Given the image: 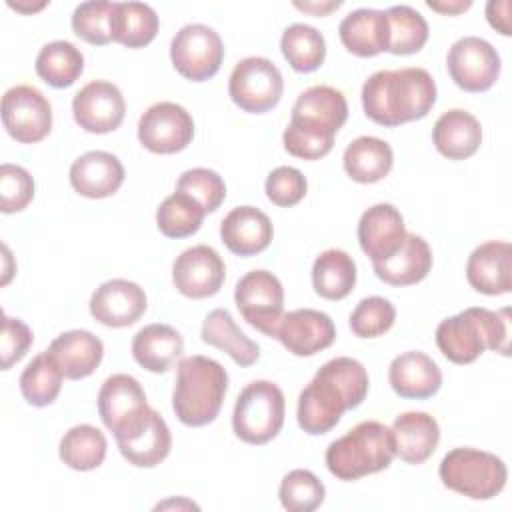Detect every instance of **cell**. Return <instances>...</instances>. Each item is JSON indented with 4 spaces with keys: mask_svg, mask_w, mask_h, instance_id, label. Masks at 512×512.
<instances>
[{
    "mask_svg": "<svg viewBox=\"0 0 512 512\" xmlns=\"http://www.w3.org/2000/svg\"><path fill=\"white\" fill-rule=\"evenodd\" d=\"M368 384V372L356 358L328 360L298 396V426L310 436L330 432L346 410L364 402Z\"/></svg>",
    "mask_w": 512,
    "mask_h": 512,
    "instance_id": "cell-1",
    "label": "cell"
},
{
    "mask_svg": "<svg viewBox=\"0 0 512 512\" xmlns=\"http://www.w3.org/2000/svg\"><path fill=\"white\" fill-rule=\"evenodd\" d=\"M436 102V82L418 66L378 70L362 86L364 114L380 126H400L424 118Z\"/></svg>",
    "mask_w": 512,
    "mask_h": 512,
    "instance_id": "cell-2",
    "label": "cell"
},
{
    "mask_svg": "<svg viewBox=\"0 0 512 512\" xmlns=\"http://www.w3.org/2000/svg\"><path fill=\"white\" fill-rule=\"evenodd\" d=\"M510 312L488 308H466L442 320L436 328L440 352L454 364H472L488 348L510 354Z\"/></svg>",
    "mask_w": 512,
    "mask_h": 512,
    "instance_id": "cell-3",
    "label": "cell"
},
{
    "mask_svg": "<svg viewBox=\"0 0 512 512\" xmlns=\"http://www.w3.org/2000/svg\"><path fill=\"white\" fill-rule=\"evenodd\" d=\"M228 390L226 368L208 356H186L178 362L172 408L178 420L198 428L216 420Z\"/></svg>",
    "mask_w": 512,
    "mask_h": 512,
    "instance_id": "cell-4",
    "label": "cell"
},
{
    "mask_svg": "<svg viewBox=\"0 0 512 512\" xmlns=\"http://www.w3.org/2000/svg\"><path fill=\"white\" fill-rule=\"evenodd\" d=\"M394 436L378 420H364L326 448V466L338 480H358L392 464Z\"/></svg>",
    "mask_w": 512,
    "mask_h": 512,
    "instance_id": "cell-5",
    "label": "cell"
},
{
    "mask_svg": "<svg viewBox=\"0 0 512 512\" xmlns=\"http://www.w3.org/2000/svg\"><path fill=\"white\" fill-rule=\"evenodd\" d=\"M438 476L448 490L472 500H490L504 490L508 470L504 460L492 452L454 448L442 458Z\"/></svg>",
    "mask_w": 512,
    "mask_h": 512,
    "instance_id": "cell-6",
    "label": "cell"
},
{
    "mask_svg": "<svg viewBox=\"0 0 512 512\" xmlns=\"http://www.w3.org/2000/svg\"><path fill=\"white\" fill-rule=\"evenodd\" d=\"M284 412L282 390L270 380H254L236 398L232 412L234 434L242 442L262 446L282 430Z\"/></svg>",
    "mask_w": 512,
    "mask_h": 512,
    "instance_id": "cell-7",
    "label": "cell"
},
{
    "mask_svg": "<svg viewBox=\"0 0 512 512\" xmlns=\"http://www.w3.org/2000/svg\"><path fill=\"white\" fill-rule=\"evenodd\" d=\"M284 92V80L278 66L262 56L242 58L228 80L232 102L250 114L272 110Z\"/></svg>",
    "mask_w": 512,
    "mask_h": 512,
    "instance_id": "cell-8",
    "label": "cell"
},
{
    "mask_svg": "<svg viewBox=\"0 0 512 512\" xmlns=\"http://www.w3.org/2000/svg\"><path fill=\"white\" fill-rule=\"evenodd\" d=\"M170 60L180 76L192 82H204L222 66V38L206 24H186L170 42Z\"/></svg>",
    "mask_w": 512,
    "mask_h": 512,
    "instance_id": "cell-9",
    "label": "cell"
},
{
    "mask_svg": "<svg viewBox=\"0 0 512 512\" xmlns=\"http://www.w3.org/2000/svg\"><path fill=\"white\" fill-rule=\"evenodd\" d=\"M120 454L138 468H154L166 460L172 434L166 420L150 406L114 432Z\"/></svg>",
    "mask_w": 512,
    "mask_h": 512,
    "instance_id": "cell-10",
    "label": "cell"
},
{
    "mask_svg": "<svg viewBox=\"0 0 512 512\" xmlns=\"http://www.w3.org/2000/svg\"><path fill=\"white\" fill-rule=\"evenodd\" d=\"M234 302L250 326L270 338L274 336L284 314V288L278 276L268 270H252L244 274L236 284Z\"/></svg>",
    "mask_w": 512,
    "mask_h": 512,
    "instance_id": "cell-11",
    "label": "cell"
},
{
    "mask_svg": "<svg viewBox=\"0 0 512 512\" xmlns=\"http://www.w3.org/2000/svg\"><path fill=\"white\" fill-rule=\"evenodd\" d=\"M448 74L464 92H486L500 76V56L496 48L480 36L456 40L446 56Z\"/></svg>",
    "mask_w": 512,
    "mask_h": 512,
    "instance_id": "cell-12",
    "label": "cell"
},
{
    "mask_svg": "<svg viewBox=\"0 0 512 512\" xmlns=\"http://www.w3.org/2000/svg\"><path fill=\"white\" fill-rule=\"evenodd\" d=\"M2 124L16 142H40L52 130L50 100L34 86H12L2 98Z\"/></svg>",
    "mask_w": 512,
    "mask_h": 512,
    "instance_id": "cell-13",
    "label": "cell"
},
{
    "mask_svg": "<svg viewBox=\"0 0 512 512\" xmlns=\"http://www.w3.org/2000/svg\"><path fill=\"white\" fill-rule=\"evenodd\" d=\"M194 138L190 112L176 102H156L138 120V140L154 154L184 150Z\"/></svg>",
    "mask_w": 512,
    "mask_h": 512,
    "instance_id": "cell-14",
    "label": "cell"
},
{
    "mask_svg": "<svg viewBox=\"0 0 512 512\" xmlns=\"http://www.w3.org/2000/svg\"><path fill=\"white\" fill-rule=\"evenodd\" d=\"M226 278V266L220 254L206 244L186 248L172 264V282L186 298L214 296Z\"/></svg>",
    "mask_w": 512,
    "mask_h": 512,
    "instance_id": "cell-15",
    "label": "cell"
},
{
    "mask_svg": "<svg viewBox=\"0 0 512 512\" xmlns=\"http://www.w3.org/2000/svg\"><path fill=\"white\" fill-rule=\"evenodd\" d=\"M124 112V96L120 88L108 80H92L72 98V114L76 124L92 134L116 130L124 120Z\"/></svg>",
    "mask_w": 512,
    "mask_h": 512,
    "instance_id": "cell-16",
    "label": "cell"
},
{
    "mask_svg": "<svg viewBox=\"0 0 512 512\" xmlns=\"http://www.w3.org/2000/svg\"><path fill=\"white\" fill-rule=\"evenodd\" d=\"M348 118V102L344 94L332 86L318 84L304 90L294 106L290 124L318 136L334 138Z\"/></svg>",
    "mask_w": 512,
    "mask_h": 512,
    "instance_id": "cell-17",
    "label": "cell"
},
{
    "mask_svg": "<svg viewBox=\"0 0 512 512\" xmlns=\"http://www.w3.org/2000/svg\"><path fill=\"white\" fill-rule=\"evenodd\" d=\"M272 338L294 356H314L334 342L336 326L326 312L298 308L282 314Z\"/></svg>",
    "mask_w": 512,
    "mask_h": 512,
    "instance_id": "cell-18",
    "label": "cell"
},
{
    "mask_svg": "<svg viewBox=\"0 0 512 512\" xmlns=\"http://www.w3.org/2000/svg\"><path fill=\"white\" fill-rule=\"evenodd\" d=\"M148 300L144 290L130 280L112 278L102 282L90 296V314L104 326H132L146 312Z\"/></svg>",
    "mask_w": 512,
    "mask_h": 512,
    "instance_id": "cell-19",
    "label": "cell"
},
{
    "mask_svg": "<svg viewBox=\"0 0 512 512\" xmlns=\"http://www.w3.org/2000/svg\"><path fill=\"white\" fill-rule=\"evenodd\" d=\"M466 280L480 294H508L512 290V246L502 240L476 246L466 262Z\"/></svg>",
    "mask_w": 512,
    "mask_h": 512,
    "instance_id": "cell-20",
    "label": "cell"
},
{
    "mask_svg": "<svg viewBox=\"0 0 512 512\" xmlns=\"http://www.w3.org/2000/svg\"><path fill=\"white\" fill-rule=\"evenodd\" d=\"M404 218L392 204H374L358 220V242L372 262L390 258L406 238Z\"/></svg>",
    "mask_w": 512,
    "mask_h": 512,
    "instance_id": "cell-21",
    "label": "cell"
},
{
    "mask_svg": "<svg viewBox=\"0 0 512 512\" xmlns=\"http://www.w3.org/2000/svg\"><path fill=\"white\" fill-rule=\"evenodd\" d=\"M274 228L270 218L254 206H236L220 222V238L238 256H254L272 242Z\"/></svg>",
    "mask_w": 512,
    "mask_h": 512,
    "instance_id": "cell-22",
    "label": "cell"
},
{
    "mask_svg": "<svg viewBox=\"0 0 512 512\" xmlns=\"http://www.w3.org/2000/svg\"><path fill=\"white\" fill-rule=\"evenodd\" d=\"M124 182L122 162L104 150H92L78 156L70 166L72 188L86 198H108Z\"/></svg>",
    "mask_w": 512,
    "mask_h": 512,
    "instance_id": "cell-23",
    "label": "cell"
},
{
    "mask_svg": "<svg viewBox=\"0 0 512 512\" xmlns=\"http://www.w3.org/2000/svg\"><path fill=\"white\" fill-rule=\"evenodd\" d=\"M392 390L400 398L424 400L434 396L442 386V372L438 364L420 350L398 354L388 368Z\"/></svg>",
    "mask_w": 512,
    "mask_h": 512,
    "instance_id": "cell-24",
    "label": "cell"
},
{
    "mask_svg": "<svg viewBox=\"0 0 512 512\" xmlns=\"http://www.w3.org/2000/svg\"><path fill=\"white\" fill-rule=\"evenodd\" d=\"M48 354L54 358L64 378L80 380L100 366L104 344L88 330H68L50 342Z\"/></svg>",
    "mask_w": 512,
    "mask_h": 512,
    "instance_id": "cell-25",
    "label": "cell"
},
{
    "mask_svg": "<svg viewBox=\"0 0 512 512\" xmlns=\"http://www.w3.org/2000/svg\"><path fill=\"white\" fill-rule=\"evenodd\" d=\"M148 406L144 388L130 374H112L98 392V414L104 426L114 434L130 418Z\"/></svg>",
    "mask_w": 512,
    "mask_h": 512,
    "instance_id": "cell-26",
    "label": "cell"
},
{
    "mask_svg": "<svg viewBox=\"0 0 512 512\" xmlns=\"http://www.w3.org/2000/svg\"><path fill=\"white\" fill-rule=\"evenodd\" d=\"M390 430L396 456L408 464L426 462L440 442V426L426 412H404L396 416Z\"/></svg>",
    "mask_w": 512,
    "mask_h": 512,
    "instance_id": "cell-27",
    "label": "cell"
},
{
    "mask_svg": "<svg viewBox=\"0 0 512 512\" xmlns=\"http://www.w3.org/2000/svg\"><path fill=\"white\" fill-rule=\"evenodd\" d=\"M432 142L448 160H466L474 156L482 144V126L474 114L454 108L436 120Z\"/></svg>",
    "mask_w": 512,
    "mask_h": 512,
    "instance_id": "cell-28",
    "label": "cell"
},
{
    "mask_svg": "<svg viewBox=\"0 0 512 512\" xmlns=\"http://www.w3.org/2000/svg\"><path fill=\"white\" fill-rule=\"evenodd\" d=\"M338 36L344 48L360 58H370L388 50L386 12L374 8H358L342 18Z\"/></svg>",
    "mask_w": 512,
    "mask_h": 512,
    "instance_id": "cell-29",
    "label": "cell"
},
{
    "mask_svg": "<svg viewBox=\"0 0 512 512\" xmlns=\"http://www.w3.org/2000/svg\"><path fill=\"white\" fill-rule=\"evenodd\" d=\"M376 276L390 286H410L424 280L432 268V250L422 236L406 234L404 244L390 258L372 262Z\"/></svg>",
    "mask_w": 512,
    "mask_h": 512,
    "instance_id": "cell-30",
    "label": "cell"
},
{
    "mask_svg": "<svg viewBox=\"0 0 512 512\" xmlns=\"http://www.w3.org/2000/svg\"><path fill=\"white\" fill-rule=\"evenodd\" d=\"M184 340L170 324H148L132 338V356L148 372L160 374L182 356Z\"/></svg>",
    "mask_w": 512,
    "mask_h": 512,
    "instance_id": "cell-31",
    "label": "cell"
},
{
    "mask_svg": "<svg viewBox=\"0 0 512 512\" xmlns=\"http://www.w3.org/2000/svg\"><path fill=\"white\" fill-rule=\"evenodd\" d=\"M200 338L204 344L226 352L238 366H252L260 358V346L236 326L226 308H216L204 318Z\"/></svg>",
    "mask_w": 512,
    "mask_h": 512,
    "instance_id": "cell-32",
    "label": "cell"
},
{
    "mask_svg": "<svg viewBox=\"0 0 512 512\" xmlns=\"http://www.w3.org/2000/svg\"><path fill=\"white\" fill-rule=\"evenodd\" d=\"M342 164L354 182L372 184L388 176L394 164V152L382 138L360 136L346 146Z\"/></svg>",
    "mask_w": 512,
    "mask_h": 512,
    "instance_id": "cell-33",
    "label": "cell"
},
{
    "mask_svg": "<svg viewBox=\"0 0 512 512\" xmlns=\"http://www.w3.org/2000/svg\"><path fill=\"white\" fill-rule=\"evenodd\" d=\"M312 286L326 300H342L356 286L354 258L338 248L324 250L312 264Z\"/></svg>",
    "mask_w": 512,
    "mask_h": 512,
    "instance_id": "cell-34",
    "label": "cell"
},
{
    "mask_svg": "<svg viewBox=\"0 0 512 512\" xmlns=\"http://www.w3.org/2000/svg\"><path fill=\"white\" fill-rule=\"evenodd\" d=\"M112 40L126 48H142L156 38L158 14L144 2H114Z\"/></svg>",
    "mask_w": 512,
    "mask_h": 512,
    "instance_id": "cell-35",
    "label": "cell"
},
{
    "mask_svg": "<svg viewBox=\"0 0 512 512\" xmlns=\"http://www.w3.org/2000/svg\"><path fill=\"white\" fill-rule=\"evenodd\" d=\"M84 70L82 52L68 40H54L40 48L36 56V74L52 88L72 86Z\"/></svg>",
    "mask_w": 512,
    "mask_h": 512,
    "instance_id": "cell-36",
    "label": "cell"
},
{
    "mask_svg": "<svg viewBox=\"0 0 512 512\" xmlns=\"http://www.w3.org/2000/svg\"><path fill=\"white\" fill-rule=\"evenodd\" d=\"M106 436L92 424L72 426L60 440V460L72 470H94L106 458Z\"/></svg>",
    "mask_w": 512,
    "mask_h": 512,
    "instance_id": "cell-37",
    "label": "cell"
},
{
    "mask_svg": "<svg viewBox=\"0 0 512 512\" xmlns=\"http://www.w3.org/2000/svg\"><path fill=\"white\" fill-rule=\"evenodd\" d=\"M280 50L296 72H314L326 58V40L310 24H290L280 38Z\"/></svg>",
    "mask_w": 512,
    "mask_h": 512,
    "instance_id": "cell-38",
    "label": "cell"
},
{
    "mask_svg": "<svg viewBox=\"0 0 512 512\" xmlns=\"http://www.w3.org/2000/svg\"><path fill=\"white\" fill-rule=\"evenodd\" d=\"M388 20V50L396 56L416 54L428 40V22L412 6L398 4L386 10Z\"/></svg>",
    "mask_w": 512,
    "mask_h": 512,
    "instance_id": "cell-39",
    "label": "cell"
},
{
    "mask_svg": "<svg viewBox=\"0 0 512 512\" xmlns=\"http://www.w3.org/2000/svg\"><path fill=\"white\" fill-rule=\"evenodd\" d=\"M62 370L48 354V350L40 352L32 358V362L20 374V392L24 400L32 406H48L52 404L62 388Z\"/></svg>",
    "mask_w": 512,
    "mask_h": 512,
    "instance_id": "cell-40",
    "label": "cell"
},
{
    "mask_svg": "<svg viewBox=\"0 0 512 512\" xmlns=\"http://www.w3.org/2000/svg\"><path fill=\"white\" fill-rule=\"evenodd\" d=\"M206 210L186 192L176 190L156 210V226L168 238H186L198 232Z\"/></svg>",
    "mask_w": 512,
    "mask_h": 512,
    "instance_id": "cell-41",
    "label": "cell"
},
{
    "mask_svg": "<svg viewBox=\"0 0 512 512\" xmlns=\"http://www.w3.org/2000/svg\"><path fill=\"white\" fill-rule=\"evenodd\" d=\"M326 496V488L320 478L304 468L288 472L278 488L280 504L288 512H312L316 510Z\"/></svg>",
    "mask_w": 512,
    "mask_h": 512,
    "instance_id": "cell-42",
    "label": "cell"
},
{
    "mask_svg": "<svg viewBox=\"0 0 512 512\" xmlns=\"http://www.w3.org/2000/svg\"><path fill=\"white\" fill-rule=\"evenodd\" d=\"M114 2L90 0L82 2L72 12V30L78 38L88 44L104 46L112 42V20H114Z\"/></svg>",
    "mask_w": 512,
    "mask_h": 512,
    "instance_id": "cell-43",
    "label": "cell"
},
{
    "mask_svg": "<svg viewBox=\"0 0 512 512\" xmlns=\"http://www.w3.org/2000/svg\"><path fill=\"white\" fill-rule=\"evenodd\" d=\"M396 320V308L382 296L362 298L352 310L348 322L358 338H378L386 334Z\"/></svg>",
    "mask_w": 512,
    "mask_h": 512,
    "instance_id": "cell-44",
    "label": "cell"
},
{
    "mask_svg": "<svg viewBox=\"0 0 512 512\" xmlns=\"http://www.w3.org/2000/svg\"><path fill=\"white\" fill-rule=\"evenodd\" d=\"M176 190L190 194L204 210L214 212L226 198V184L222 176L210 168H192L180 174Z\"/></svg>",
    "mask_w": 512,
    "mask_h": 512,
    "instance_id": "cell-45",
    "label": "cell"
},
{
    "mask_svg": "<svg viewBox=\"0 0 512 512\" xmlns=\"http://www.w3.org/2000/svg\"><path fill=\"white\" fill-rule=\"evenodd\" d=\"M34 198V178L18 164L0 168V210L4 214L24 210Z\"/></svg>",
    "mask_w": 512,
    "mask_h": 512,
    "instance_id": "cell-46",
    "label": "cell"
},
{
    "mask_svg": "<svg viewBox=\"0 0 512 512\" xmlns=\"http://www.w3.org/2000/svg\"><path fill=\"white\" fill-rule=\"evenodd\" d=\"M264 190H266V196L272 204L282 206V208H290L306 196L308 182H306L304 174L298 168L278 166L268 174Z\"/></svg>",
    "mask_w": 512,
    "mask_h": 512,
    "instance_id": "cell-47",
    "label": "cell"
},
{
    "mask_svg": "<svg viewBox=\"0 0 512 512\" xmlns=\"http://www.w3.org/2000/svg\"><path fill=\"white\" fill-rule=\"evenodd\" d=\"M32 330L20 320L6 316L2 318V336H0V356H2V370L12 368L32 346Z\"/></svg>",
    "mask_w": 512,
    "mask_h": 512,
    "instance_id": "cell-48",
    "label": "cell"
},
{
    "mask_svg": "<svg viewBox=\"0 0 512 512\" xmlns=\"http://www.w3.org/2000/svg\"><path fill=\"white\" fill-rule=\"evenodd\" d=\"M282 142H284V148L288 154H292L296 158H304V160H320L334 146V138H324V136L312 134V132L302 130L292 124L286 126V130L282 134Z\"/></svg>",
    "mask_w": 512,
    "mask_h": 512,
    "instance_id": "cell-49",
    "label": "cell"
},
{
    "mask_svg": "<svg viewBox=\"0 0 512 512\" xmlns=\"http://www.w3.org/2000/svg\"><path fill=\"white\" fill-rule=\"evenodd\" d=\"M510 2L508 0H492L486 4V18L492 28H496L500 34L510 36Z\"/></svg>",
    "mask_w": 512,
    "mask_h": 512,
    "instance_id": "cell-50",
    "label": "cell"
},
{
    "mask_svg": "<svg viewBox=\"0 0 512 512\" xmlns=\"http://www.w3.org/2000/svg\"><path fill=\"white\" fill-rule=\"evenodd\" d=\"M426 4H428V8H432L440 14H460V12H464L472 6L470 0H466V2L464 0H456V2H432V0H428Z\"/></svg>",
    "mask_w": 512,
    "mask_h": 512,
    "instance_id": "cell-51",
    "label": "cell"
},
{
    "mask_svg": "<svg viewBox=\"0 0 512 512\" xmlns=\"http://www.w3.org/2000/svg\"><path fill=\"white\" fill-rule=\"evenodd\" d=\"M342 2H294V6L296 8H300V10H304V12H312V14H316V16H324V14H328L330 10H334V8H338Z\"/></svg>",
    "mask_w": 512,
    "mask_h": 512,
    "instance_id": "cell-52",
    "label": "cell"
}]
</instances>
